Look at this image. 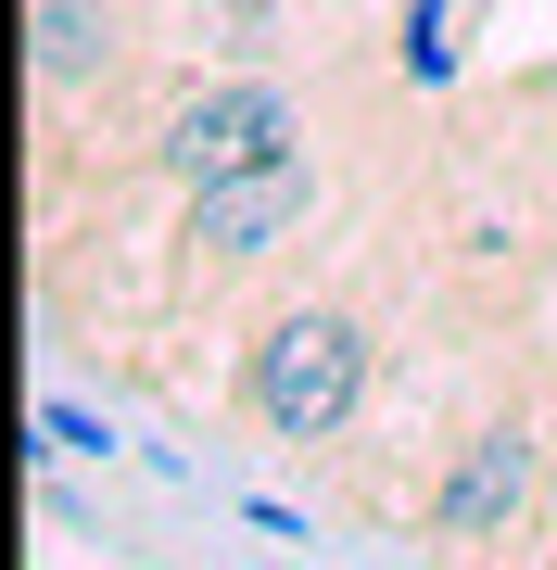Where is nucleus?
Segmentation results:
<instances>
[{
  "label": "nucleus",
  "instance_id": "2",
  "mask_svg": "<svg viewBox=\"0 0 557 570\" xmlns=\"http://www.w3.org/2000/svg\"><path fill=\"white\" fill-rule=\"evenodd\" d=\"M317 153H267V165H241V178H203V190H178V292L190 305H216V292H241V279H267V266L317 228Z\"/></svg>",
  "mask_w": 557,
  "mask_h": 570
},
{
  "label": "nucleus",
  "instance_id": "8",
  "mask_svg": "<svg viewBox=\"0 0 557 570\" xmlns=\"http://www.w3.org/2000/svg\"><path fill=\"white\" fill-rule=\"evenodd\" d=\"M178 13H228V0H178Z\"/></svg>",
  "mask_w": 557,
  "mask_h": 570
},
{
  "label": "nucleus",
  "instance_id": "1",
  "mask_svg": "<svg viewBox=\"0 0 557 570\" xmlns=\"http://www.w3.org/2000/svg\"><path fill=\"white\" fill-rule=\"evenodd\" d=\"M228 406H241V431L279 444V456L342 444L355 406H368V317H355V305H317V292H305V305H267L253 343H241Z\"/></svg>",
  "mask_w": 557,
  "mask_h": 570
},
{
  "label": "nucleus",
  "instance_id": "5",
  "mask_svg": "<svg viewBox=\"0 0 557 570\" xmlns=\"http://www.w3.org/2000/svg\"><path fill=\"white\" fill-rule=\"evenodd\" d=\"M26 63H39V115L115 102L140 77V13L127 0H26Z\"/></svg>",
  "mask_w": 557,
  "mask_h": 570
},
{
  "label": "nucleus",
  "instance_id": "6",
  "mask_svg": "<svg viewBox=\"0 0 557 570\" xmlns=\"http://www.w3.org/2000/svg\"><path fill=\"white\" fill-rule=\"evenodd\" d=\"M481 0H406V13H392V63H406L418 89H444L456 77V26H469Z\"/></svg>",
  "mask_w": 557,
  "mask_h": 570
},
{
  "label": "nucleus",
  "instance_id": "4",
  "mask_svg": "<svg viewBox=\"0 0 557 570\" xmlns=\"http://www.w3.org/2000/svg\"><path fill=\"white\" fill-rule=\"evenodd\" d=\"M291 140H305V102H291L267 63H228V77L178 89V102L152 115L140 165L178 178V190H203V178H241V165H267V153H291Z\"/></svg>",
  "mask_w": 557,
  "mask_h": 570
},
{
  "label": "nucleus",
  "instance_id": "7",
  "mask_svg": "<svg viewBox=\"0 0 557 570\" xmlns=\"http://www.w3.org/2000/svg\"><path fill=\"white\" fill-rule=\"evenodd\" d=\"M39 431H51V456H102V444H115L89 406H39Z\"/></svg>",
  "mask_w": 557,
  "mask_h": 570
},
{
  "label": "nucleus",
  "instance_id": "3",
  "mask_svg": "<svg viewBox=\"0 0 557 570\" xmlns=\"http://www.w3.org/2000/svg\"><path fill=\"white\" fill-rule=\"evenodd\" d=\"M545 532V444H533V419H481L469 444L444 456V482H431V508H418V546L469 570L481 546H533Z\"/></svg>",
  "mask_w": 557,
  "mask_h": 570
}]
</instances>
